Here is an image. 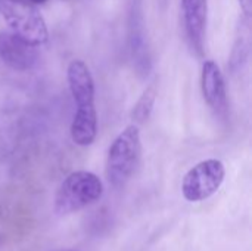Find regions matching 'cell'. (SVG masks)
Masks as SVG:
<instances>
[{
  "mask_svg": "<svg viewBox=\"0 0 252 251\" xmlns=\"http://www.w3.org/2000/svg\"><path fill=\"white\" fill-rule=\"evenodd\" d=\"M66 78L77 111L71 124V139L78 146H89L97 135V114L94 108V81L89 67L81 59L68 65Z\"/></svg>",
  "mask_w": 252,
  "mask_h": 251,
  "instance_id": "6da1fadb",
  "label": "cell"
},
{
  "mask_svg": "<svg viewBox=\"0 0 252 251\" xmlns=\"http://www.w3.org/2000/svg\"><path fill=\"white\" fill-rule=\"evenodd\" d=\"M25 1H30L32 4H40V3H44L46 0H25Z\"/></svg>",
  "mask_w": 252,
  "mask_h": 251,
  "instance_id": "7c38bea8",
  "label": "cell"
},
{
  "mask_svg": "<svg viewBox=\"0 0 252 251\" xmlns=\"http://www.w3.org/2000/svg\"><path fill=\"white\" fill-rule=\"evenodd\" d=\"M0 59L15 71H30L38 62L37 46L27 43L12 31H1Z\"/></svg>",
  "mask_w": 252,
  "mask_h": 251,
  "instance_id": "52a82bcc",
  "label": "cell"
},
{
  "mask_svg": "<svg viewBox=\"0 0 252 251\" xmlns=\"http://www.w3.org/2000/svg\"><path fill=\"white\" fill-rule=\"evenodd\" d=\"M226 178V167L217 158H208L193 166L183 178L182 192L190 203H199L213 197Z\"/></svg>",
  "mask_w": 252,
  "mask_h": 251,
  "instance_id": "5b68a950",
  "label": "cell"
},
{
  "mask_svg": "<svg viewBox=\"0 0 252 251\" xmlns=\"http://www.w3.org/2000/svg\"><path fill=\"white\" fill-rule=\"evenodd\" d=\"M183 25L188 41L196 55H202L207 19H208V1L207 0H182Z\"/></svg>",
  "mask_w": 252,
  "mask_h": 251,
  "instance_id": "9c48e42d",
  "label": "cell"
},
{
  "mask_svg": "<svg viewBox=\"0 0 252 251\" xmlns=\"http://www.w3.org/2000/svg\"><path fill=\"white\" fill-rule=\"evenodd\" d=\"M128 47L133 67L139 77H146L152 70V55L148 41L145 12L142 0H130L127 15Z\"/></svg>",
  "mask_w": 252,
  "mask_h": 251,
  "instance_id": "8992f818",
  "label": "cell"
},
{
  "mask_svg": "<svg viewBox=\"0 0 252 251\" xmlns=\"http://www.w3.org/2000/svg\"><path fill=\"white\" fill-rule=\"evenodd\" d=\"M155 101H157V87H155V84H151L143 90L142 96L139 98V101L133 107L131 120L134 124L139 126V124H143L149 120L152 109H154V105H155Z\"/></svg>",
  "mask_w": 252,
  "mask_h": 251,
  "instance_id": "30bf717a",
  "label": "cell"
},
{
  "mask_svg": "<svg viewBox=\"0 0 252 251\" xmlns=\"http://www.w3.org/2000/svg\"><path fill=\"white\" fill-rule=\"evenodd\" d=\"M239 4H241V7H242V10H244L245 16L248 18V16L251 15L252 1H251V0H239Z\"/></svg>",
  "mask_w": 252,
  "mask_h": 251,
  "instance_id": "8fae6325",
  "label": "cell"
},
{
  "mask_svg": "<svg viewBox=\"0 0 252 251\" xmlns=\"http://www.w3.org/2000/svg\"><path fill=\"white\" fill-rule=\"evenodd\" d=\"M142 155L137 124L127 126L111 143L106 157V179L114 188H123L136 173Z\"/></svg>",
  "mask_w": 252,
  "mask_h": 251,
  "instance_id": "7a4b0ae2",
  "label": "cell"
},
{
  "mask_svg": "<svg viewBox=\"0 0 252 251\" xmlns=\"http://www.w3.org/2000/svg\"><path fill=\"white\" fill-rule=\"evenodd\" d=\"M201 89L205 102L219 117L227 114V90L223 72L216 61L207 59L202 64Z\"/></svg>",
  "mask_w": 252,
  "mask_h": 251,
  "instance_id": "ba28073f",
  "label": "cell"
},
{
  "mask_svg": "<svg viewBox=\"0 0 252 251\" xmlns=\"http://www.w3.org/2000/svg\"><path fill=\"white\" fill-rule=\"evenodd\" d=\"M0 13L10 31L32 46L47 41L49 31L35 4L25 0H0Z\"/></svg>",
  "mask_w": 252,
  "mask_h": 251,
  "instance_id": "277c9868",
  "label": "cell"
},
{
  "mask_svg": "<svg viewBox=\"0 0 252 251\" xmlns=\"http://www.w3.org/2000/svg\"><path fill=\"white\" fill-rule=\"evenodd\" d=\"M103 195L102 180L92 172L77 170L69 173L56 191L53 212L56 216H69L77 213Z\"/></svg>",
  "mask_w": 252,
  "mask_h": 251,
  "instance_id": "3957f363",
  "label": "cell"
}]
</instances>
